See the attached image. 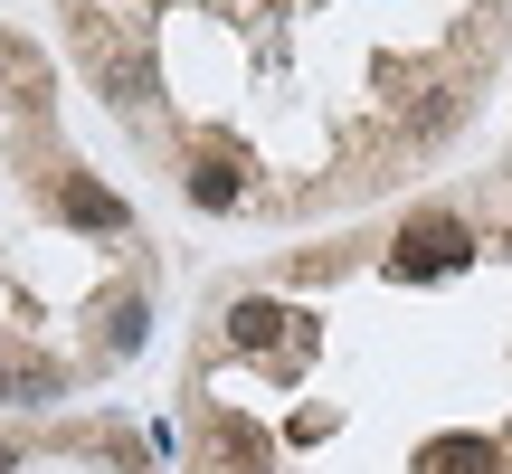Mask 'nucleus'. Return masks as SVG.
I'll use <instances>...</instances> for the list:
<instances>
[{"instance_id": "6", "label": "nucleus", "mask_w": 512, "mask_h": 474, "mask_svg": "<svg viewBox=\"0 0 512 474\" xmlns=\"http://www.w3.org/2000/svg\"><path fill=\"white\" fill-rule=\"evenodd\" d=\"M133 342H143V294H114V313H105V361H124Z\"/></svg>"}, {"instance_id": "1", "label": "nucleus", "mask_w": 512, "mask_h": 474, "mask_svg": "<svg viewBox=\"0 0 512 474\" xmlns=\"http://www.w3.org/2000/svg\"><path fill=\"white\" fill-rule=\"evenodd\" d=\"M465 247H475L465 219H408V228H399V275H446Z\"/></svg>"}, {"instance_id": "7", "label": "nucleus", "mask_w": 512, "mask_h": 474, "mask_svg": "<svg viewBox=\"0 0 512 474\" xmlns=\"http://www.w3.org/2000/svg\"><path fill=\"white\" fill-rule=\"evenodd\" d=\"M190 200L200 209H238V171L228 162H190Z\"/></svg>"}, {"instance_id": "8", "label": "nucleus", "mask_w": 512, "mask_h": 474, "mask_svg": "<svg viewBox=\"0 0 512 474\" xmlns=\"http://www.w3.org/2000/svg\"><path fill=\"white\" fill-rule=\"evenodd\" d=\"M10 380H19V361H10V342H0V399H10Z\"/></svg>"}, {"instance_id": "2", "label": "nucleus", "mask_w": 512, "mask_h": 474, "mask_svg": "<svg viewBox=\"0 0 512 474\" xmlns=\"http://www.w3.org/2000/svg\"><path fill=\"white\" fill-rule=\"evenodd\" d=\"M209 456H219V474H266V437L219 408V418H209Z\"/></svg>"}, {"instance_id": "5", "label": "nucleus", "mask_w": 512, "mask_h": 474, "mask_svg": "<svg viewBox=\"0 0 512 474\" xmlns=\"http://www.w3.org/2000/svg\"><path fill=\"white\" fill-rule=\"evenodd\" d=\"M275 332H285L275 304H238V313H228V342H238V351H275Z\"/></svg>"}, {"instance_id": "9", "label": "nucleus", "mask_w": 512, "mask_h": 474, "mask_svg": "<svg viewBox=\"0 0 512 474\" xmlns=\"http://www.w3.org/2000/svg\"><path fill=\"white\" fill-rule=\"evenodd\" d=\"M0 474H19V456H10V446H0Z\"/></svg>"}, {"instance_id": "4", "label": "nucleus", "mask_w": 512, "mask_h": 474, "mask_svg": "<svg viewBox=\"0 0 512 474\" xmlns=\"http://www.w3.org/2000/svg\"><path fill=\"white\" fill-rule=\"evenodd\" d=\"M418 474H503V456H494V437H437L418 456Z\"/></svg>"}, {"instance_id": "3", "label": "nucleus", "mask_w": 512, "mask_h": 474, "mask_svg": "<svg viewBox=\"0 0 512 474\" xmlns=\"http://www.w3.org/2000/svg\"><path fill=\"white\" fill-rule=\"evenodd\" d=\"M57 209H67L76 228H105V237H114V228H133V219H124V200H114V190H95L86 171H76V181H57Z\"/></svg>"}]
</instances>
